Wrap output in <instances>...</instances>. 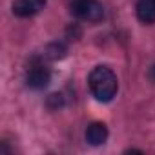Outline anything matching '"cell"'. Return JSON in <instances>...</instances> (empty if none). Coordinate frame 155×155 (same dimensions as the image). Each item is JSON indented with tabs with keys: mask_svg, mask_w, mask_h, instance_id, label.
I'll list each match as a JSON object with an SVG mask.
<instances>
[{
	"mask_svg": "<svg viewBox=\"0 0 155 155\" xmlns=\"http://www.w3.org/2000/svg\"><path fill=\"white\" fill-rule=\"evenodd\" d=\"M88 86L95 101L99 102H110L119 91V79L108 66H97L91 69L88 77Z\"/></svg>",
	"mask_w": 155,
	"mask_h": 155,
	"instance_id": "obj_1",
	"label": "cell"
},
{
	"mask_svg": "<svg viewBox=\"0 0 155 155\" xmlns=\"http://www.w3.org/2000/svg\"><path fill=\"white\" fill-rule=\"evenodd\" d=\"M71 13L79 20L97 24L104 18V6L99 0H75L71 4Z\"/></svg>",
	"mask_w": 155,
	"mask_h": 155,
	"instance_id": "obj_2",
	"label": "cell"
},
{
	"mask_svg": "<svg viewBox=\"0 0 155 155\" xmlns=\"http://www.w3.org/2000/svg\"><path fill=\"white\" fill-rule=\"evenodd\" d=\"M46 6V0H15L11 9H13V15L18 17V18H29V17H35L38 15Z\"/></svg>",
	"mask_w": 155,
	"mask_h": 155,
	"instance_id": "obj_3",
	"label": "cell"
},
{
	"mask_svg": "<svg viewBox=\"0 0 155 155\" xmlns=\"http://www.w3.org/2000/svg\"><path fill=\"white\" fill-rule=\"evenodd\" d=\"M26 82L31 90H44L48 88V84L51 82V71L38 64V66H33L29 71H28V77H26Z\"/></svg>",
	"mask_w": 155,
	"mask_h": 155,
	"instance_id": "obj_4",
	"label": "cell"
},
{
	"mask_svg": "<svg viewBox=\"0 0 155 155\" xmlns=\"http://www.w3.org/2000/svg\"><path fill=\"white\" fill-rule=\"evenodd\" d=\"M86 140L91 146H102L108 140V126L104 122H91L86 130Z\"/></svg>",
	"mask_w": 155,
	"mask_h": 155,
	"instance_id": "obj_5",
	"label": "cell"
},
{
	"mask_svg": "<svg viewBox=\"0 0 155 155\" xmlns=\"http://www.w3.org/2000/svg\"><path fill=\"white\" fill-rule=\"evenodd\" d=\"M135 13H137L139 22L146 26L155 24V0H137Z\"/></svg>",
	"mask_w": 155,
	"mask_h": 155,
	"instance_id": "obj_6",
	"label": "cell"
},
{
	"mask_svg": "<svg viewBox=\"0 0 155 155\" xmlns=\"http://www.w3.org/2000/svg\"><path fill=\"white\" fill-rule=\"evenodd\" d=\"M66 53H68V48L64 42H51V44H48V48L44 51V55L49 60H62L66 57Z\"/></svg>",
	"mask_w": 155,
	"mask_h": 155,
	"instance_id": "obj_7",
	"label": "cell"
},
{
	"mask_svg": "<svg viewBox=\"0 0 155 155\" xmlns=\"http://www.w3.org/2000/svg\"><path fill=\"white\" fill-rule=\"evenodd\" d=\"M48 106H49L51 110L62 108V106H64V97H62L60 93H51V95L48 97Z\"/></svg>",
	"mask_w": 155,
	"mask_h": 155,
	"instance_id": "obj_8",
	"label": "cell"
},
{
	"mask_svg": "<svg viewBox=\"0 0 155 155\" xmlns=\"http://www.w3.org/2000/svg\"><path fill=\"white\" fill-rule=\"evenodd\" d=\"M150 79H151V82H155V64L150 68Z\"/></svg>",
	"mask_w": 155,
	"mask_h": 155,
	"instance_id": "obj_9",
	"label": "cell"
}]
</instances>
